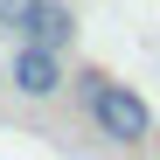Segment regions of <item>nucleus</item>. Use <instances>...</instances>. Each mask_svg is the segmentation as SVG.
<instances>
[{
  "label": "nucleus",
  "mask_w": 160,
  "mask_h": 160,
  "mask_svg": "<svg viewBox=\"0 0 160 160\" xmlns=\"http://www.w3.org/2000/svg\"><path fill=\"white\" fill-rule=\"evenodd\" d=\"M77 91H84V104H91V118H98V132H104V139L139 146L146 132H153L146 98H139V91H125V84H112L104 70H84V77H77Z\"/></svg>",
  "instance_id": "1"
},
{
  "label": "nucleus",
  "mask_w": 160,
  "mask_h": 160,
  "mask_svg": "<svg viewBox=\"0 0 160 160\" xmlns=\"http://www.w3.org/2000/svg\"><path fill=\"white\" fill-rule=\"evenodd\" d=\"M70 35H77V14L63 7V0H42V7L28 14V28H21V42H28V49H49V56H63Z\"/></svg>",
  "instance_id": "2"
},
{
  "label": "nucleus",
  "mask_w": 160,
  "mask_h": 160,
  "mask_svg": "<svg viewBox=\"0 0 160 160\" xmlns=\"http://www.w3.org/2000/svg\"><path fill=\"white\" fill-rule=\"evenodd\" d=\"M14 84L28 91V98L63 91V56H49V49H28V42H21V49H14Z\"/></svg>",
  "instance_id": "3"
},
{
  "label": "nucleus",
  "mask_w": 160,
  "mask_h": 160,
  "mask_svg": "<svg viewBox=\"0 0 160 160\" xmlns=\"http://www.w3.org/2000/svg\"><path fill=\"white\" fill-rule=\"evenodd\" d=\"M35 7H42V0H0V28H28Z\"/></svg>",
  "instance_id": "4"
}]
</instances>
